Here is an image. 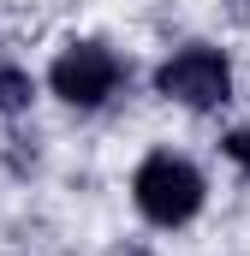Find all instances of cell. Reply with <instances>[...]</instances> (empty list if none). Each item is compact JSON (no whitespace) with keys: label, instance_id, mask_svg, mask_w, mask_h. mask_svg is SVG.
<instances>
[{"label":"cell","instance_id":"cell-1","mask_svg":"<svg viewBox=\"0 0 250 256\" xmlns=\"http://www.w3.org/2000/svg\"><path fill=\"white\" fill-rule=\"evenodd\" d=\"M131 202H137V214L149 220V226H190L196 214H202V202H208V185H202V173L190 167L185 155H173V149H155V155H143L137 161V173H131Z\"/></svg>","mask_w":250,"mask_h":256},{"label":"cell","instance_id":"cell-2","mask_svg":"<svg viewBox=\"0 0 250 256\" xmlns=\"http://www.w3.org/2000/svg\"><path fill=\"white\" fill-rule=\"evenodd\" d=\"M155 90H161L167 102H179V108H196V114L226 108V102H232V60H226L220 48H208V42H190L173 60H161Z\"/></svg>","mask_w":250,"mask_h":256},{"label":"cell","instance_id":"cell-3","mask_svg":"<svg viewBox=\"0 0 250 256\" xmlns=\"http://www.w3.org/2000/svg\"><path fill=\"white\" fill-rule=\"evenodd\" d=\"M120 84H125V60L114 48H102V42H72L48 66V90L66 108H102Z\"/></svg>","mask_w":250,"mask_h":256},{"label":"cell","instance_id":"cell-4","mask_svg":"<svg viewBox=\"0 0 250 256\" xmlns=\"http://www.w3.org/2000/svg\"><path fill=\"white\" fill-rule=\"evenodd\" d=\"M30 102H36V78H30L24 66L0 60V114H24Z\"/></svg>","mask_w":250,"mask_h":256},{"label":"cell","instance_id":"cell-5","mask_svg":"<svg viewBox=\"0 0 250 256\" xmlns=\"http://www.w3.org/2000/svg\"><path fill=\"white\" fill-rule=\"evenodd\" d=\"M220 149H226V161L250 179V126H244V131H226V143H220Z\"/></svg>","mask_w":250,"mask_h":256}]
</instances>
